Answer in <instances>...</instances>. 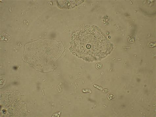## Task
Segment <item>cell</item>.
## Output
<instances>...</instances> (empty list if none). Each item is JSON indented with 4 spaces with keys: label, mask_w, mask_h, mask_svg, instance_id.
<instances>
[{
    "label": "cell",
    "mask_w": 156,
    "mask_h": 117,
    "mask_svg": "<svg viewBox=\"0 0 156 117\" xmlns=\"http://www.w3.org/2000/svg\"><path fill=\"white\" fill-rule=\"evenodd\" d=\"M70 49L77 57L92 61L107 56L112 51V46L99 28L86 26L73 33Z\"/></svg>",
    "instance_id": "cell-1"
},
{
    "label": "cell",
    "mask_w": 156,
    "mask_h": 117,
    "mask_svg": "<svg viewBox=\"0 0 156 117\" xmlns=\"http://www.w3.org/2000/svg\"><path fill=\"white\" fill-rule=\"evenodd\" d=\"M1 116H19L24 114V104L17 93H4L1 95Z\"/></svg>",
    "instance_id": "cell-2"
}]
</instances>
